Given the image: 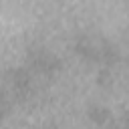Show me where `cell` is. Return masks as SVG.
<instances>
[{"label": "cell", "instance_id": "cell-1", "mask_svg": "<svg viewBox=\"0 0 129 129\" xmlns=\"http://www.w3.org/2000/svg\"><path fill=\"white\" fill-rule=\"evenodd\" d=\"M26 67L32 71V75H42L48 79L60 71L62 60L54 52H48L44 48H30L28 58H26Z\"/></svg>", "mask_w": 129, "mask_h": 129}, {"label": "cell", "instance_id": "cell-2", "mask_svg": "<svg viewBox=\"0 0 129 129\" xmlns=\"http://www.w3.org/2000/svg\"><path fill=\"white\" fill-rule=\"evenodd\" d=\"M75 54L85 62V64H101V50H99V42H93L89 36H79L75 46H73Z\"/></svg>", "mask_w": 129, "mask_h": 129}, {"label": "cell", "instance_id": "cell-3", "mask_svg": "<svg viewBox=\"0 0 129 129\" xmlns=\"http://www.w3.org/2000/svg\"><path fill=\"white\" fill-rule=\"evenodd\" d=\"M99 50H101V67H115L121 62V50L117 44L101 38L99 40Z\"/></svg>", "mask_w": 129, "mask_h": 129}, {"label": "cell", "instance_id": "cell-4", "mask_svg": "<svg viewBox=\"0 0 129 129\" xmlns=\"http://www.w3.org/2000/svg\"><path fill=\"white\" fill-rule=\"evenodd\" d=\"M87 117L93 125L97 127H105L109 121H111V111L105 107V105H91L87 109Z\"/></svg>", "mask_w": 129, "mask_h": 129}, {"label": "cell", "instance_id": "cell-5", "mask_svg": "<svg viewBox=\"0 0 129 129\" xmlns=\"http://www.w3.org/2000/svg\"><path fill=\"white\" fill-rule=\"evenodd\" d=\"M97 87L101 89H111L113 87V73L109 67H101L97 71Z\"/></svg>", "mask_w": 129, "mask_h": 129}, {"label": "cell", "instance_id": "cell-6", "mask_svg": "<svg viewBox=\"0 0 129 129\" xmlns=\"http://www.w3.org/2000/svg\"><path fill=\"white\" fill-rule=\"evenodd\" d=\"M121 125H123V129H129V111L123 115V119H121Z\"/></svg>", "mask_w": 129, "mask_h": 129}, {"label": "cell", "instance_id": "cell-7", "mask_svg": "<svg viewBox=\"0 0 129 129\" xmlns=\"http://www.w3.org/2000/svg\"><path fill=\"white\" fill-rule=\"evenodd\" d=\"M44 129H58V127H54V125H48V127H44Z\"/></svg>", "mask_w": 129, "mask_h": 129}]
</instances>
